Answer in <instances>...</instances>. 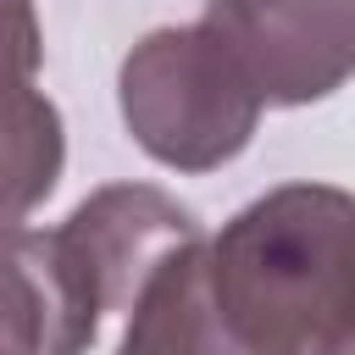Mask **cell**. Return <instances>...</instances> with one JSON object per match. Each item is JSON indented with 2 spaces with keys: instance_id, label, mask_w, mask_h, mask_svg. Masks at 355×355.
<instances>
[{
  "instance_id": "cell-1",
  "label": "cell",
  "mask_w": 355,
  "mask_h": 355,
  "mask_svg": "<svg viewBox=\"0 0 355 355\" xmlns=\"http://www.w3.org/2000/svg\"><path fill=\"white\" fill-rule=\"evenodd\" d=\"M211 300L261 355L355 349V211L333 183H283L205 239Z\"/></svg>"
},
{
  "instance_id": "cell-2",
  "label": "cell",
  "mask_w": 355,
  "mask_h": 355,
  "mask_svg": "<svg viewBox=\"0 0 355 355\" xmlns=\"http://www.w3.org/2000/svg\"><path fill=\"white\" fill-rule=\"evenodd\" d=\"M116 105L133 144L172 172L227 166L261 122V100L205 22L144 33L122 72Z\"/></svg>"
},
{
  "instance_id": "cell-3",
  "label": "cell",
  "mask_w": 355,
  "mask_h": 355,
  "mask_svg": "<svg viewBox=\"0 0 355 355\" xmlns=\"http://www.w3.org/2000/svg\"><path fill=\"white\" fill-rule=\"evenodd\" d=\"M261 105H311L355 67V0H205L200 17Z\"/></svg>"
},
{
  "instance_id": "cell-4",
  "label": "cell",
  "mask_w": 355,
  "mask_h": 355,
  "mask_svg": "<svg viewBox=\"0 0 355 355\" xmlns=\"http://www.w3.org/2000/svg\"><path fill=\"white\" fill-rule=\"evenodd\" d=\"M194 233H200L194 211L178 205L155 183L94 189L55 227V239H61V250H67V261H72V272H78V283L100 316H122L133 288L150 277V266Z\"/></svg>"
},
{
  "instance_id": "cell-5",
  "label": "cell",
  "mask_w": 355,
  "mask_h": 355,
  "mask_svg": "<svg viewBox=\"0 0 355 355\" xmlns=\"http://www.w3.org/2000/svg\"><path fill=\"white\" fill-rule=\"evenodd\" d=\"M100 327L55 227H0V355H89Z\"/></svg>"
},
{
  "instance_id": "cell-6",
  "label": "cell",
  "mask_w": 355,
  "mask_h": 355,
  "mask_svg": "<svg viewBox=\"0 0 355 355\" xmlns=\"http://www.w3.org/2000/svg\"><path fill=\"white\" fill-rule=\"evenodd\" d=\"M116 355H261L250 349L211 300L205 233L166 250L122 311Z\"/></svg>"
},
{
  "instance_id": "cell-7",
  "label": "cell",
  "mask_w": 355,
  "mask_h": 355,
  "mask_svg": "<svg viewBox=\"0 0 355 355\" xmlns=\"http://www.w3.org/2000/svg\"><path fill=\"white\" fill-rule=\"evenodd\" d=\"M67 166L61 111L33 83H0V227H17L39 200H50Z\"/></svg>"
},
{
  "instance_id": "cell-8",
  "label": "cell",
  "mask_w": 355,
  "mask_h": 355,
  "mask_svg": "<svg viewBox=\"0 0 355 355\" xmlns=\"http://www.w3.org/2000/svg\"><path fill=\"white\" fill-rule=\"evenodd\" d=\"M44 61V33L28 0H0V83H33Z\"/></svg>"
}]
</instances>
